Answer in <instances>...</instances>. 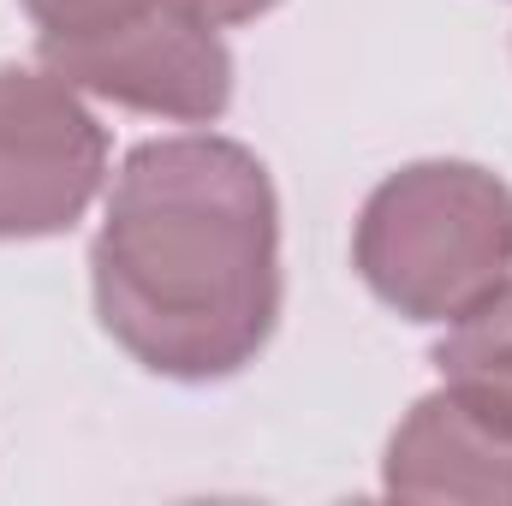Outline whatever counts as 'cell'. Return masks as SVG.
Returning <instances> with one entry per match:
<instances>
[{
	"label": "cell",
	"mask_w": 512,
	"mask_h": 506,
	"mask_svg": "<svg viewBox=\"0 0 512 506\" xmlns=\"http://www.w3.org/2000/svg\"><path fill=\"white\" fill-rule=\"evenodd\" d=\"M108 334L161 376L209 381L274 328V197L239 143L167 137L120 167L96 239Z\"/></svg>",
	"instance_id": "obj_1"
},
{
	"label": "cell",
	"mask_w": 512,
	"mask_h": 506,
	"mask_svg": "<svg viewBox=\"0 0 512 506\" xmlns=\"http://www.w3.org/2000/svg\"><path fill=\"white\" fill-rule=\"evenodd\" d=\"M358 268L393 310L453 322L507 280L512 191L477 167H411L370 197Z\"/></svg>",
	"instance_id": "obj_2"
},
{
	"label": "cell",
	"mask_w": 512,
	"mask_h": 506,
	"mask_svg": "<svg viewBox=\"0 0 512 506\" xmlns=\"http://www.w3.org/2000/svg\"><path fill=\"white\" fill-rule=\"evenodd\" d=\"M102 131L48 72H0V239L60 233L102 185Z\"/></svg>",
	"instance_id": "obj_3"
},
{
	"label": "cell",
	"mask_w": 512,
	"mask_h": 506,
	"mask_svg": "<svg viewBox=\"0 0 512 506\" xmlns=\"http://www.w3.org/2000/svg\"><path fill=\"white\" fill-rule=\"evenodd\" d=\"M42 60L60 84H84L149 114L215 120L227 108V48L215 42V18L203 6H173L102 42L42 48Z\"/></svg>",
	"instance_id": "obj_4"
},
{
	"label": "cell",
	"mask_w": 512,
	"mask_h": 506,
	"mask_svg": "<svg viewBox=\"0 0 512 506\" xmlns=\"http://www.w3.org/2000/svg\"><path fill=\"white\" fill-rule=\"evenodd\" d=\"M393 495H507L512 501V435L453 393L417 405L387 459Z\"/></svg>",
	"instance_id": "obj_5"
},
{
	"label": "cell",
	"mask_w": 512,
	"mask_h": 506,
	"mask_svg": "<svg viewBox=\"0 0 512 506\" xmlns=\"http://www.w3.org/2000/svg\"><path fill=\"white\" fill-rule=\"evenodd\" d=\"M435 364L453 399H465L471 411H483L512 435V280L453 316V334L441 340Z\"/></svg>",
	"instance_id": "obj_6"
},
{
	"label": "cell",
	"mask_w": 512,
	"mask_h": 506,
	"mask_svg": "<svg viewBox=\"0 0 512 506\" xmlns=\"http://www.w3.org/2000/svg\"><path fill=\"white\" fill-rule=\"evenodd\" d=\"M30 18L42 24V48H78V42H102L120 36L131 24H149L173 6H197V0H24Z\"/></svg>",
	"instance_id": "obj_7"
},
{
	"label": "cell",
	"mask_w": 512,
	"mask_h": 506,
	"mask_svg": "<svg viewBox=\"0 0 512 506\" xmlns=\"http://www.w3.org/2000/svg\"><path fill=\"white\" fill-rule=\"evenodd\" d=\"M215 24H239V18H256V12H268L274 0H197Z\"/></svg>",
	"instance_id": "obj_8"
}]
</instances>
